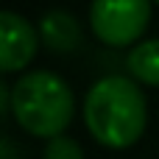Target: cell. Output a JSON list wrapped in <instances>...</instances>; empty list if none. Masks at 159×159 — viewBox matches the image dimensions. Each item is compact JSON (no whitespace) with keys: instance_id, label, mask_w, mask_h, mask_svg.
<instances>
[{"instance_id":"277c9868","label":"cell","mask_w":159,"mask_h":159,"mask_svg":"<svg viewBox=\"0 0 159 159\" xmlns=\"http://www.w3.org/2000/svg\"><path fill=\"white\" fill-rule=\"evenodd\" d=\"M39 48V31L20 14H0V70L14 73L22 70Z\"/></svg>"},{"instance_id":"8992f818","label":"cell","mask_w":159,"mask_h":159,"mask_svg":"<svg viewBox=\"0 0 159 159\" xmlns=\"http://www.w3.org/2000/svg\"><path fill=\"white\" fill-rule=\"evenodd\" d=\"M129 70L134 73V78L159 87V39H145L131 48Z\"/></svg>"},{"instance_id":"7a4b0ae2","label":"cell","mask_w":159,"mask_h":159,"mask_svg":"<svg viewBox=\"0 0 159 159\" xmlns=\"http://www.w3.org/2000/svg\"><path fill=\"white\" fill-rule=\"evenodd\" d=\"M73 112V89L50 70H31L11 84V115L34 137H61Z\"/></svg>"},{"instance_id":"ba28073f","label":"cell","mask_w":159,"mask_h":159,"mask_svg":"<svg viewBox=\"0 0 159 159\" xmlns=\"http://www.w3.org/2000/svg\"><path fill=\"white\" fill-rule=\"evenodd\" d=\"M157 3H159V0H157Z\"/></svg>"},{"instance_id":"6da1fadb","label":"cell","mask_w":159,"mask_h":159,"mask_svg":"<svg viewBox=\"0 0 159 159\" xmlns=\"http://www.w3.org/2000/svg\"><path fill=\"white\" fill-rule=\"evenodd\" d=\"M148 109L143 89L126 75L95 81L84 98V123L101 145L126 148L145 131Z\"/></svg>"},{"instance_id":"5b68a950","label":"cell","mask_w":159,"mask_h":159,"mask_svg":"<svg viewBox=\"0 0 159 159\" xmlns=\"http://www.w3.org/2000/svg\"><path fill=\"white\" fill-rule=\"evenodd\" d=\"M39 36L50 50H73L81 42V25L70 11H48L39 20Z\"/></svg>"},{"instance_id":"52a82bcc","label":"cell","mask_w":159,"mask_h":159,"mask_svg":"<svg viewBox=\"0 0 159 159\" xmlns=\"http://www.w3.org/2000/svg\"><path fill=\"white\" fill-rule=\"evenodd\" d=\"M45 159H84V151L73 137L61 134V137H53L45 145Z\"/></svg>"},{"instance_id":"3957f363","label":"cell","mask_w":159,"mask_h":159,"mask_svg":"<svg viewBox=\"0 0 159 159\" xmlns=\"http://www.w3.org/2000/svg\"><path fill=\"white\" fill-rule=\"evenodd\" d=\"M151 20V0H92L89 22L101 42L112 48L131 45Z\"/></svg>"}]
</instances>
